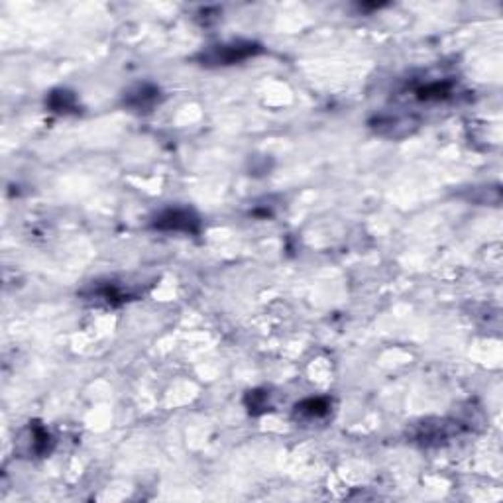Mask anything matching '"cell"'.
I'll list each match as a JSON object with an SVG mask.
<instances>
[{
  "label": "cell",
  "instance_id": "5b68a950",
  "mask_svg": "<svg viewBox=\"0 0 503 503\" xmlns=\"http://www.w3.org/2000/svg\"><path fill=\"white\" fill-rule=\"evenodd\" d=\"M48 106L49 110H53V113H71L77 108V98L69 90H53L48 97Z\"/></svg>",
  "mask_w": 503,
  "mask_h": 503
},
{
  "label": "cell",
  "instance_id": "8992f818",
  "mask_svg": "<svg viewBox=\"0 0 503 503\" xmlns=\"http://www.w3.org/2000/svg\"><path fill=\"white\" fill-rule=\"evenodd\" d=\"M30 448L33 455H46L49 452V445H51V437L49 432L41 425H30Z\"/></svg>",
  "mask_w": 503,
  "mask_h": 503
},
{
  "label": "cell",
  "instance_id": "3957f363",
  "mask_svg": "<svg viewBox=\"0 0 503 503\" xmlns=\"http://www.w3.org/2000/svg\"><path fill=\"white\" fill-rule=\"evenodd\" d=\"M157 103H160V89L147 83L134 87L124 97V105L132 108L134 113H150Z\"/></svg>",
  "mask_w": 503,
  "mask_h": 503
},
{
  "label": "cell",
  "instance_id": "7a4b0ae2",
  "mask_svg": "<svg viewBox=\"0 0 503 503\" xmlns=\"http://www.w3.org/2000/svg\"><path fill=\"white\" fill-rule=\"evenodd\" d=\"M152 227L155 230H163V232L197 234L201 230V219L191 209H167L155 217Z\"/></svg>",
  "mask_w": 503,
  "mask_h": 503
},
{
  "label": "cell",
  "instance_id": "52a82bcc",
  "mask_svg": "<svg viewBox=\"0 0 503 503\" xmlns=\"http://www.w3.org/2000/svg\"><path fill=\"white\" fill-rule=\"evenodd\" d=\"M450 89H452L450 83L435 81L425 85V87H419L417 89V97L421 98V100H440V98H447L450 95Z\"/></svg>",
  "mask_w": 503,
  "mask_h": 503
},
{
  "label": "cell",
  "instance_id": "6da1fadb",
  "mask_svg": "<svg viewBox=\"0 0 503 503\" xmlns=\"http://www.w3.org/2000/svg\"><path fill=\"white\" fill-rule=\"evenodd\" d=\"M261 51L260 43L254 41H234V43H220L211 46L197 56V61L201 66L219 67V66H234L240 61H246L250 57L258 56Z\"/></svg>",
  "mask_w": 503,
  "mask_h": 503
},
{
  "label": "cell",
  "instance_id": "277c9868",
  "mask_svg": "<svg viewBox=\"0 0 503 503\" xmlns=\"http://www.w3.org/2000/svg\"><path fill=\"white\" fill-rule=\"evenodd\" d=\"M331 413V399L326 398H311L303 399L301 403L293 409V419L295 421H315L323 419Z\"/></svg>",
  "mask_w": 503,
  "mask_h": 503
},
{
  "label": "cell",
  "instance_id": "ba28073f",
  "mask_svg": "<svg viewBox=\"0 0 503 503\" xmlns=\"http://www.w3.org/2000/svg\"><path fill=\"white\" fill-rule=\"evenodd\" d=\"M246 407L250 409L252 415H260L269 411V403H268V393L260 390L250 391L246 395Z\"/></svg>",
  "mask_w": 503,
  "mask_h": 503
}]
</instances>
